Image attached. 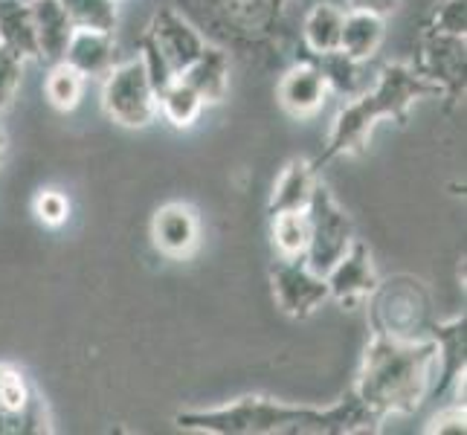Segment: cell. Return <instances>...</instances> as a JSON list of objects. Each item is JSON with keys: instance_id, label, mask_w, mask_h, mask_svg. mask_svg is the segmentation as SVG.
<instances>
[{"instance_id": "obj_1", "label": "cell", "mask_w": 467, "mask_h": 435, "mask_svg": "<svg viewBox=\"0 0 467 435\" xmlns=\"http://www.w3.org/2000/svg\"><path fill=\"white\" fill-rule=\"evenodd\" d=\"M441 346L378 331L368 343L354 395L378 421L386 415H410L436 392Z\"/></svg>"}, {"instance_id": "obj_2", "label": "cell", "mask_w": 467, "mask_h": 435, "mask_svg": "<svg viewBox=\"0 0 467 435\" xmlns=\"http://www.w3.org/2000/svg\"><path fill=\"white\" fill-rule=\"evenodd\" d=\"M181 430L209 432V435H331V432H358L368 424H380L368 412L358 395L343 400L331 409H311V407H287L282 400L247 395L221 409L206 412H181L174 418Z\"/></svg>"}, {"instance_id": "obj_3", "label": "cell", "mask_w": 467, "mask_h": 435, "mask_svg": "<svg viewBox=\"0 0 467 435\" xmlns=\"http://www.w3.org/2000/svg\"><path fill=\"white\" fill-rule=\"evenodd\" d=\"M439 93V85H432L421 70H412L410 64H389L378 76L375 90L358 96V99L337 114L328 134V149L322 154V160L363 151L380 119L404 122L412 102Z\"/></svg>"}, {"instance_id": "obj_4", "label": "cell", "mask_w": 467, "mask_h": 435, "mask_svg": "<svg viewBox=\"0 0 467 435\" xmlns=\"http://www.w3.org/2000/svg\"><path fill=\"white\" fill-rule=\"evenodd\" d=\"M102 108L110 122L131 128V131L149 128L157 119V93L140 56L110 67L102 85Z\"/></svg>"}, {"instance_id": "obj_5", "label": "cell", "mask_w": 467, "mask_h": 435, "mask_svg": "<svg viewBox=\"0 0 467 435\" xmlns=\"http://www.w3.org/2000/svg\"><path fill=\"white\" fill-rule=\"evenodd\" d=\"M308 221H311V241L305 250V264L314 273H326L343 259V253L354 241V223L346 215V209L337 203V198L328 192V186L317 183L311 203H308Z\"/></svg>"}, {"instance_id": "obj_6", "label": "cell", "mask_w": 467, "mask_h": 435, "mask_svg": "<svg viewBox=\"0 0 467 435\" xmlns=\"http://www.w3.org/2000/svg\"><path fill=\"white\" fill-rule=\"evenodd\" d=\"M53 432V418L29 378L15 366L0 363V435Z\"/></svg>"}, {"instance_id": "obj_7", "label": "cell", "mask_w": 467, "mask_h": 435, "mask_svg": "<svg viewBox=\"0 0 467 435\" xmlns=\"http://www.w3.org/2000/svg\"><path fill=\"white\" fill-rule=\"evenodd\" d=\"M270 285L279 308L296 319L311 316L328 299L326 276L314 273L305 264V259H285V255H279V262L270 267Z\"/></svg>"}, {"instance_id": "obj_8", "label": "cell", "mask_w": 467, "mask_h": 435, "mask_svg": "<svg viewBox=\"0 0 467 435\" xmlns=\"http://www.w3.org/2000/svg\"><path fill=\"white\" fill-rule=\"evenodd\" d=\"M326 282L328 299H337L343 308H358L363 299L378 294V270L372 264V253L360 238H354L351 247L343 253V259L326 273Z\"/></svg>"}, {"instance_id": "obj_9", "label": "cell", "mask_w": 467, "mask_h": 435, "mask_svg": "<svg viewBox=\"0 0 467 435\" xmlns=\"http://www.w3.org/2000/svg\"><path fill=\"white\" fill-rule=\"evenodd\" d=\"M146 38L157 47L160 56L169 61V67L174 70V76H181L206 47V41L201 38V32L174 9H160L154 15Z\"/></svg>"}, {"instance_id": "obj_10", "label": "cell", "mask_w": 467, "mask_h": 435, "mask_svg": "<svg viewBox=\"0 0 467 435\" xmlns=\"http://www.w3.org/2000/svg\"><path fill=\"white\" fill-rule=\"evenodd\" d=\"M421 73L432 85H439L441 93L459 96L464 90V38L444 36L427 26Z\"/></svg>"}, {"instance_id": "obj_11", "label": "cell", "mask_w": 467, "mask_h": 435, "mask_svg": "<svg viewBox=\"0 0 467 435\" xmlns=\"http://www.w3.org/2000/svg\"><path fill=\"white\" fill-rule=\"evenodd\" d=\"M151 238L169 259H189L201 247V221L186 203H166L151 221Z\"/></svg>"}, {"instance_id": "obj_12", "label": "cell", "mask_w": 467, "mask_h": 435, "mask_svg": "<svg viewBox=\"0 0 467 435\" xmlns=\"http://www.w3.org/2000/svg\"><path fill=\"white\" fill-rule=\"evenodd\" d=\"M276 96H279V105L291 117H299V119L314 117L317 110L326 105L328 82L314 64H296V67H291L282 76Z\"/></svg>"}, {"instance_id": "obj_13", "label": "cell", "mask_w": 467, "mask_h": 435, "mask_svg": "<svg viewBox=\"0 0 467 435\" xmlns=\"http://www.w3.org/2000/svg\"><path fill=\"white\" fill-rule=\"evenodd\" d=\"M70 64L76 73L85 78H105L110 67L117 64V41L114 32H96V29H73V38L67 44V53L61 58Z\"/></svg>"}, {"instance_id": "obj_14", "label": "cell", "mask_w": 467, "mask_h": 435, "mask_svg": "<svg viewBox=\"0 0 467 435\" xmlns=\"http://www.w3.org/2000/svg\"><path fill=\"white\" fill-rule=\"evenodd\" d=\"M36 24L38 58L47 64H58L67 53V44L73 38V24L64 12L61 0H26Z\"/></svg>"}, {"instance_id": "obj_15", "label": "cell", "mask_w": 467, "mask_h": 435, "mask_svg": "<svg viewBox=\"0 0 467 435\" xmlns=\"http://www.w3.org/2000/svg\"><path fill=\"white\" fill-rule=\"evenodd\" d=\"M181 78L189 88H195V93L206 105L221 102L230 93V58L218 47L206 44L203 53L181 73Z\"/></svg>"}, {"instance_id": "obj_16", "label": "cell", "mask_w": 467, "mask_h": 435, "mask_svg": "<svg viewBox=\"0 0 467 435\" xmlns=\"http://www.w3.org/2000/svg\"><path fill=\"white\" fill-rule=\"evenodd\" d=\"M0 50L18 56L21 61L38 58L36 24L26 0H0Z\"/></svg>"}, {"instance_id": "obj_17", "label": "cell", "mask_w": 467, "mask_h": 435, "mask_svg": "<svg viewBox=\"0 0 467 435\" xmlns=\"http://www.w3.org/2000/svg\"><path fill=\"white\" fill-rule=\"evenodd\" d=\"M317 166L305 163V160H291L282 174L276 177L270 195V215L276 212H291V209H308L311 195L317 189Z\"/></svg>"}, {"instance_id": "obj_18", "label": "cell", "mask_w": 467, "mask_h": 435, "mask_svg": "<svg viewBox=\"0 0 467 435\" xmlns=\"http://www.w3.org/2000/svg\"><path fill=\"white\" fill-rule=\"evenodd\" d=\"M383 36H386V18L372 12L348 9L340 32V53H346L354 61H366L380 50Z\"/></svg>"}, {"instance_id": "obj_19", "label": "cell", "mask_w": 467, "mask_h": 435, "mask_svg": "<svg viewBox=\"0 0 467 435\" xmlns=\"http://www.w3.org/2000/svg\"><path fill=\"white\" fill-rule=\"evenodd\" d=\"M346 21V9L334 4H317L302 24V38L314 56H326L340 50V32Z\"/></svg>"}, {"instance_id": "obj_20", "label": "cell", "mask_w": 467, "mask_h": 435, "mask_svg": "<svg viewBox=\"0 0 467 435\" xmlns=\"http://www.w3.org/2000/svg\"><path fill=\"white\" fill-rule=\"evenodd\" d=\"M203 108H206V102L195 93V88H189L183 82L181 76H177L174 82L157 96V110L174 128H192V125L201 119Z\"/></svg>"}, {"instance_id": "obj_21", "label": "cell", "mask_w": 467, "mask_h": 435, "mask_svg": "<svg viewBox=\"0 0 467 435\" xmlns=\"http://www.w3.org/2000/svg\"><path fill=\"white\" fill-rule=\"evenodd\" d=\"M273 244H276L279 255L285 259H305L311 241V221L305 209H291V212H276L273 215Z\"/></svg>"}, {"instance_id": "obj_22", "label": "cell", "mask_w": 467, "mask_h": 435, "mask_svg": "<svg viewBox=\"0 0 467 435\" xmlns=\"http://www.w3.org/2000/svg\"><path fill=\"white\" fill-rule=\"evenodd\" d=\"M85 82L88 78L82 73H76L70 64H50V73H47V82H44V93H47V102H50L56 110H64V114H70V110L78 108L85 96Z\"/></svg>"}, {"instance_id": "obj_23", "label": "cell", "mask_w": 467, "mask_h": 435, "mask_svg": "<svg viewBox=\"0 0 467 435\" xmlns=\"http://www.w3.org/2000/svg\"><path fill=\"white\" fill-rule=\"evenodd\" d=\"M61 6L67 12L73 29L114 32L119 24L117 0H61Z\"/></svg>"}, {"instance_id": "obj_24", "label": "cell", "mask_w": 467, "mask_h": 435, "mask_svg": "<svg viewBox=\"0 0 467 435\" xmlns=\"http://www.w3.org/2000/svg\"><path fill=\"white\" fill-rule=\"evenodd\" d=\"M358 64H360V61L348 58V56H346V53H340V50L319 56V70H322V76H326L328 88L340 90V93H351V90H354V85H360Z\"/></svg>"}, {"instance_id": "obj_25", "label": "cell", "mask_w": 467, "mask_h": 435, "mask_svg": "<svg viewBox=\"0 0 467 435\" xmlns=\"http://www.w3.org/2000/svg\"><path fill=\"white\" fill-rule=\"evenodd\" d=\"M36 218L44 227H61L70 218V198L58 189H44L36 198Z\"/></svg>"}, {"instance_id": "obj_26", "label": "cell", "mask_w": 467, "mask_h": 435, "mask_svg": "<svg viewBox=\"0 0 467 435\" xmlns=\"http://www.w3.org/2000/svg\"><path fill=\"white\" fill-rule=\"evenodd\" d=\"M24 82V61L6 50H0V114L15 102Z\"/></svg>"}, {"instance_id": "obj_27", "label": "cell", "mask_w": 467, "mask_h": 435, "mask_svg": "<svg viewBox=\"0 0 467 435\" xmlns=\"http://www.w3.org/2000/svg\"><path fill=\"white\" fill-rule=\"evenodd\" d=\"M430 29L444 32V36L464 38L467 32V0H444V4L432 15Z\"/></svg>"}, {"instance_id": "obj_28", "label": "cell", "mask_w": 467, "mask_h": 435, "mask_svg": "<svg viewBox=\"0 0 467 435\" xmlns=\"http://www.w3.org/2000/svg\"><path fill=\"white\" fill-rule=\"evenodd\" d=\"M464 421H467V412L464 404H456L450 409H441L430 418V424L424 427V432L436 435V432H464Z\"/></svg>"}, {"instance_id": "obj_29", "label": "cell", "mask_w": 467, "mask_h": 435, "mask_svg": "<svg viewBox=\"0 0 467 435\" xmlns=\"http://www.w3.org/2000/svg\"><path fill=\"white\" fill-rule=\"evenodd\" d=\"M348 9H360V12H372L380 15V18H389V15L398 12L400 0H346Z\"/></svg>"}, {"instance_id": "obj_30", "label": "cell", "mask_w": 467, "mask_h": 435, "mask_svg": "<svg viewBox=\"0 0 467 435\" xmlns=\"http://www.w3.org/2000/svg\"><path fill=\"white\" fill-rule=\"evenodd\" d=\"M4 154H6V134L0 131V160H4Z\"/></svg>"}]
</instances>
